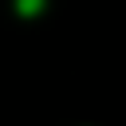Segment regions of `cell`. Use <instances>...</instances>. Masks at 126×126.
<instances>
[{
  "instance_id": "6da1fadb",
  "label": "cell",
  "mask_w": 126,
  "mask_h": 126,
  "mask_svg": "<svg viewBox=\"0 0 126 126\" xmlns=\"http://www.w3.org/2000/svg\"><path fill=\"white\" fill-rule=\"evenodd\" d=\"M43 0H20V12H39Z\"/></svg>"
}]
</instances>
